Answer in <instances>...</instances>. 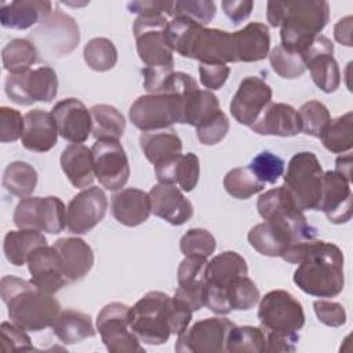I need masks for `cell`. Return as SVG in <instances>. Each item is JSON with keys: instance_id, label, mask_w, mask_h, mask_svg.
<instances>
[{"instance_id": "obj_1", "label": "cell", "mask_w": 353, "mask_h": 353, "mask_svg": "<svg viewBox=\"0 0 353 353\" xmlns=\"http://www.w3.org/2000/svg\"><path fill=\"white\" fill-rule=\"evenodd\" d=\"M296 263L294 283L306 294L317 298H334L345 287L343 254L341 248L324 240H306L288 247L281 256Z\"/></svg>"}, {"instance_id": "obj_2", "label": "cell", "mask_w": 353, "mask_h": 353, "mask_svg": "<svg viewBox=\"0 0 353 353\" xmlns=\"http://www.w3.org/2000/svg\"><path fill=\"white\" fill-rule=\"evenodd\" d=\"M266 18L280 28L281 47L302 54L330 19V6L324 0L269 1Z\"/></svg>"}, {"instance_id": "obj_3", "label": "cell", "mask_w": 353, "mask_h": 353, "mask_svg": "<svg viewBox=\"0 0 353 353\" xmlns=\"http://www.w3.org/2000/svg\"><path fill=\"white\" fill-rule=\"evenodd\" d=\"M0 294L10 320L26 331L39 332L52 327L61 313V305L51 294L17 276L8 274L1 279Z\"/></svg>"}, {"instance_id": "obj_4", "label": "cell", "mask_w": 353, "mask_h": 353, "mask_svg": "<svg viewBox=\"0 0 353 353\" xmlns=\"http://www.w3.org/2000/svg\"><path fill=\"white\" fill-rule=\"evenodd\" d=\"M323 174L321 164L312 152L295 153L288 161L283 186L301 211L319 208Z\"/></svg>"}, {"instance_id": "obj_5", "label": "cell", "mask_w": 353, "mask_h": 353, "mask_svg": "<svg viewBox=\"0 0 353 353\" xmlns=\"http://www.w3.org/2000/svg\"><path fill=\"white\" fill-rule=\"evenodd\" d=\"M258 320L269 334L299 339L298 331L305 324V312L302 303L291 292L273 290L261 298Z\"/></svg>"}, {"instance_id": "obj_6", "label": "cell", "mask_w": 353, "mask_h": 353, "mask_svg": "<svg viewBox=\"0 0 353 353\" xmlns=\"http://www.w3.org/2000/svg\"><path fill=\"white\" fill-rule=\"evenodd\" d=\"M170 298L161 291H149L130 310V327L148 345H163L171 335L168 324Z\"/></svg>"}, {"instance_id": "obj_7", "label": "cell", "mask_w": 353, "mask_h": 353, "mask_svg": "<svg viewBox=\"0 0 353 353\" xmlns=\"http://www.w3.org/2000/svg\"><path fill=\"white\" fill-rule=\"evenodd\" d=\"M186 94V92H185ZM183 94H146L130 106L131 123L143 132L167 130L182 119Z\"/></svg>"}, {"instance_id": "obj_8", "label": "cell", "mask_w": 353, "mask_h": 353, "mask_svg": "<svg viewBox=\"0 0 353 353\" xmlns=\"http://www.w3.org/2000/svg\"><path fill=\"white\" fill-rule=\"evenodd\" d=\"M28 39L40 54L48 58H61L79 46L80 29L74 18L57 8L32 30Z\"/></svg>"}, {"instance_id": "obj_9", "label": "cell", "mask_w": 353, "mask_h": 353, "mask_svg": "<svg viewBox=\"0 0 353 353\" xmlns=\"http://www.w3.org/2000/svg\"><path fill=\"white\" fill-rule=\"evenodd\" d=\"M12 221L19 229L58 234L66 228V208L59 197H25L15 207Z\"/></svg>"}, {"instance_id": "obj_10", "label": "cell", "mask_w": 353, "mask_h": 353, "mask_svg": "<svg viewBox=\"0 0 353 353\" xmlns=\"http://www.w3.org/2000/svg\"><path fill=\"white\" fill-rule=\"evenodd\" d=\"M167 18L159 15H138L134 21L132 32L137 51L146 66H174V51L167 41Z\"/></svg>"}, {"instance_id": "obj_11", "label": "cell", "mask_w": 353, "mask_h": 353, "mask_svg": "<svg viewBox=\"0 0 353 353\" xmlns=\"http://www.w3.org/2000/svg\"><path fill=\"white\" fill-rule=\"evenodd\" d=\"M7 97L17 105L29 106L34 102H51L58 94V76L50 66H40L6 77Z\"/></svg>"}, {"instance_id": "obj_12", "label": "cell", "mask_w": 353, "mask_h": 353, "mask_svg": "<svg viewBox=\"0 0 353 353\" xmlns=\"http://www.w3.org/2000/svg\"><path fill=\"white\" fill-rule=\"evenodd\" d=\"M131 307L121 302L105 305L97 316V330L110 353L145 352L141 341L130 327Z\"/></svg>"}, {"instance_id": "obj_13", "label": "cell", "mask_w": 353, "mask_h": 353, "mask_svg": "<svg viewBox=\"0 0 353 353\" xmlns=\"http://www.w3.org/2000/svg\"><path fill=\"white\" fill-rule=\"evenodd\" d=\"M236 324L225 317H210L194 323L178 335L175 350L181 353H222Z\"/></svg>"}, {"instance_id": "obj_14", "label": "cell", "mask_w": 353, "mask_h": 353, "mask_svg": "<svg viewBox=\"0 0 353 353\" xmlns=\"http://www.w3.org/2000/svg\"><path fill=\"white\" fill-rule=\"evenodd\" d=\"M139 145L145 157L153 164L160 183H172V172L182 154V141L174 130L142 132Z\"/></svg>"}, {"instance_id": "obj_15", "label": "cell", "mask_w": 353, "mask_h": 353, "mask_svg": "<svg viewBox=\"0 0 353 353\" xmlns=\"http://www.w3.org/2000/svg\"><path fill=\"white\" fill-rule=\"evenodd\" d=\"M91 150L99 183L112 192L121 190L130 178V163L121 143L117 139H97Z\"/></svg>"}, {"instance_id": "obj_16", "label": "cell", "mask_w": 353, "mask_h": 353, "mask_svg": "<svg viewBox=\"0 0 353 353\" xmlns=\"http://www.w3.org/2000/svg\"><path fill=\"white\" fill-rule=\"evenodd\" d=\"M256 208L263 221H284L305 240H313L317 237L316 229L307 223L303 211L296 207L283 185L262 193L258 199Z\"/></svg>"}, {"instance_id": "obj_17", "label": "cell", "mask_w": 353, "mask_h": 353, "mask_svg": "<svg viewBox=\"0 0 353 353\" xmlns=\"http://www.w3.org/2000/svg\"><path fill=\"white\" fill-rule=\"evenodd\" d=\"M108 197L98 186L85 188L66 207V228L70 233L84 234L95 228L105 216Z\"/></svg>"}, {"instance_id": "obj_18", "label": "cell", "mask_w": 353, "mask_h": 353, "mask_svg": "<svg viewBox=\"0 0 353 353\" xmlns=\"http://www.w3.org/2000/svg\"><path fill=\"white\" fill-rule=\"evenodd\" d=\"M332 54V41L323 34L316 36L309 47L301 54L306 69L310 72L312 80L327 94L334 92L341 84V72Z\"/></svg>"}, {"instance_id": "obj_19", "label": "cell", "mask_w": 353, "mask_h": 353, "mask_svg": "<svg viewBox=\"0 0 353 353\" xmlns=\"http://www.w3.org/2000/svg\"><path fill=\"white\" fill-rule=\"evenodd\" d=\"M270 102V85L258 76H247L240 81L230 101V113L237 123L251 127Z\"/></svg>"}, {"instance_id": "obj_20", "label": "cell", "mask_w": 353, "mask_h": 353, "mask_svg": "<svg viewBox=\"0 0 353 353\" xmlns=\"http://www.w3.org/2000/svg\"><path fill=\"white\" fill-rule=\"evenodd\" d=\"M185 58H192L200 63L236 62L232 33L219 29L199 26L190 40Z\"/></svg>"}, {"instance_id": "obj_21", "label": "cell", "mask_w": 353, "mask_h": 353, "mask_svg": "<svg viewBox=\"0 0 353 353\" xmlns=\"http://www.w3.org/2000/svg\"><path fill=\"white\" fill-rule=\"evenodd\" d=\"M248 243L265 256H283L295 243L306 241L291 225L284 221H263L248 232Z\"/></svg>"}, {"instance_id": "obj_22", "label": "cell", "mask_w": 353, "mask_h": 353, "mask_svg": "<svg viewBox=\"0 0 353 353\" xmlns=\"http://www.w3.org/2000/svg\"><path fill=\"white\" fill-rule=\"evenodd\" d=\"M350 181L338 171L323 174V189L319 211H323L331 223H346L352 218Z\"/></svg>"}, {"instance_id": "obj_23", "label": "cell", "mask_w": 353, "mask_h": 353, "mask_svg": "<svg viewBox=\"0 0 353 353\" xmlns=\"http://www.w3.org/2000/svg\"><path fill=\"white\" fill-rule=\"evenodd\" d=\"M51 114L63 139L72 143H83L88 139L92 128L91 113L80 99H61L52 106Z\"/></svg>"}, {"instance_id": "obj_24", "label": "cell", "mask_w": 353, "mask_h": 353, "mask_svg": "<svg viewBox=\"0 0 353 353\" xmlns=\"http://www.w3.org/2000/svg\"><path fill=\"white\" fill-rule=\"evenodd\" d=\"M28 269L32 276L30 281L46 294L54 295L68 283L54 245L37 247L28 259Z\"/></svg>"}, {"instance_id": "obj_25", "label": "cell", "mask_w": 353, "mask_h": 353, "mask_svg": "<svg viewBox=\"0 0 353 353\" xmlns=\"http://www.w3.org/2000/svg\"><path fill=\"white\" fill-rule=\"evenodd\" d=\"M207 258L185 256L178 268V288L175 296L196 312L204 306V287L207 283Z\"/></svg>"}, {"instance_id": "obj_26", "label": "cell", "mask_w": 353, "mask_h": 353, "mask_svg": "<svg viewBox=\"0 0 353 353\" xmlns=\"http://www.w3.org/2000/svg\"><path fill=\"white\" fill-rule=\"evenodd\" d=\"M152 214L174 226L183 225L193 215L192 203L183 196L179 188L172 183H157L150 192Z\"/></svg>"}, {"instance_id": "obj_27", "label": "cell", "mask_w": 353, "mask_h": 353, "mask_svg": "<svg viewBox=\"0 0 353 353\" xmlns=\"http://www.w3.org/2000/svg\"><path fill=\"white\" fill-rule=\"evenodd\" d=\"M251 130L259 135L276 137H294L302 132L298 110L283 102H270L251 124Z\"/></svg>"}, {"instance_id": "obj_28", "label": "cell", "mask_w": 353, "mask_h": 353, "mask_svg": "<svg viewBox=\"0 0 353 353\" xmlns=\"http://www.w3.org/2000/svg\"><path fill=\"white\" fill-rule=\"evenodd\" d=\"M21 142L25 149L32 152H48L58 142V128L51 112L43 109L29 110L25 116Z\"/></svg>"}, {"instance_id": "obj_29", "label": "cell", "mask_w": 353, "mask_h": 353, "mask_svg": "<svg viewBox=\"0 0 353 353\" xmlns=\"http://www.w3.org/2000/svg\"><path fill=\"white\" fill-rule=\"evenodd\" d=\"M61 258L63 276L73 283L88 274L94 265L92 248L80 237H62L54 243Z\"/></svg>"}, {"instance_id": "obj_30", "label": "cell", "mask_w": 353, "mask_h": 353, "mask_svg": "<svg viewBox=\"0 0 353 353\" xmlns=\"http://www.w3.org/2000/svg\"><path fill=\"white\" fill-rule=\"evenodd\" d=\"M52 12L51 1L43 0H14L3 1L0 6V22L4 28L25 30L40 25Z\"/></svg>"}, {"instance_id": "obj_31", "label": "cell", "mask_w": 353, "mask_h": 353, "mask_svg": "<svg viewBox=\"0 0 353 353\" xmlns=\"http://www.w3.org/2000/svg\"><path fill=\"white\" fill-rule=\"evenodd\" d=\"M112 214L119 223L128 228L143 223L152 214L149 193L137 188L119 190L112 197Z\"/></svg>"}, {"instance_id": "obj_32", "label": "cell", "mask_w": 353, "mask_h": 353, "mask_svg": "<svg viewBox=\"0 0 353 353\" xmlns=\"http://www.w3.org/2000/svg\"><path fill=\"white\" fill-rule=\"evenodd\" d=\"M236 62H256L269 55V28L262 22H250L243 29L232 33Z\"/></svg>"}, {"instance_id": "obj_33", "label": "cell", "mask_w": 353, "mask_h": 353, "mask_svg": "<svg viewBox=\"0 0 353 353\" xmlns=\"http://www.w3.org/2000/svg\"><path fill=\"white\" fill-rule=\"evenodd\" d=\"M61 167L74 188L85 189L95 179L92 150L83 143H70L62 150Z\"/></svg>"}, {"instance_id": "obj_34", "label": "cell", "mask_w": 353, "mask_h": 353, "mask_svg": "<svg viewBox=\"0 0 353 353\" xmlns=\"http://www.w3.org/2000/svg\"><path fill=\"white\" fill-rule=\"evenodd\" d=\"M247 274V262L236 251H223L207 263V284L223 290L225 292L234 279Z\"/></svg>"}, {"instance_id": "obj_35", "label": "cell", "mask_w": 353, "mask_h": 353, "mask_svg": "<svg viewBox=\"0 0 353 353\" xmlns=\"http://www.w3.org/2000/svg\"><path fill=\"white\" fill-rule=\"evenodd\" d=\"M221 110L219 101L208 90L193 88L182 95V119L181 124L199 127Z\"/></svg>"}, {"instance_id": "obj_36", "label": "cell", "mask_w": 353, "mask_h": 353, "mask_svg": "<svg viewBox=\"0 0 353 353\" xmlns=\"http://www.w3.org/2000/svg\"><path fill=\"white\" fill-rule=\"evenodd\" d=\"M47 244L46 236L39 230L19 229L10 230L4 236L3 251L7 261L14 266H22L28 263L30 254L41 245Z\"/></svg>"}, {"instance_id": "obj_37", "label": "cell", "mask_w": 353, "mask_h": 353, "mask_svg": "<svg viewBox=\"0 0 353 353\" xmlns=\"http://www.w3.org/2000/svg\"><path fill=\"white\" fill-rule=\"evenodd\" d=\"M52 332L65 345H74L95 335L91 317L74 309H66L59 313L52 324Z\"/></svg>"}, {"instance_id": "obj_38", "label": "cell", "mask_w": 353, "mask_h": 353, "mask_svg": "<svg viewBox=\"0 0 353 353\" xmlns=\"http://www.w3.org/2000/svg\"><path fill=\"white\" fill-rule=\"evenodd\" d=\"M92 128L91 132L95 139H117L123 137L125 130V119L120 110L112 105L98 103L90 109Z\"/></svg>"}, {"instance_id": "obj_39", "label": "cell", "mask_w": 353, "mask_h": 353, "mask_svg": "<svg viewBox=\"0 0 353 353\" xmlns=\"http://www.w3.org/2000/svg\"><path fill=\"white\" fill-rule=\"evenodd\" d=\"M39 51L29 39H12L1 50L3 66L10 74H18L30 70L36 63Z\"/></svg>"}, {"instance_id": "obj_40", "label": "cell", "mask_w": 353, "mask_h": 353, "mask_svg": "<svg viewBox=\"0 0 353 353\" xmlns=\"http://www.w3.org/2000/svg\"><path fill=\"white\" fill-rule=\"evenodd\" d=\"M37 185V171L26 161L10 163L3 174V188L12 196L29 197Z\"/></svg>"}, {"instance_id": "obj_41", "label": "cell", "mask_w": 353, "mask_h": 353, "mask_svg": "<svg viewBox=\"0 0 353 353\" xmlns=\"http://www.w3.org/2000/svg\"><path fill=\"white\" fill-rule=\"evenodd\" d=\"M324 148L332 153L349 152L353 146V113L331 119L320 137Z\"/></svg>"}, {"instance_id": "obj_42", "label": "cell", "mask_w": 353, "mask_h": 353, "mask_svg": "<svg viewBox=\"0 0 353 353\" xmlns=\"http://www.w3.org/2000/svg\"><path fill=\"white\" fill-rule=\"evenodd\" d=\"M226 352L261 353L266 352V334L262 327L234 325L226 339Z\"/></svg>"}, {"instance_id": "obj_43", "label": "cell", "mask_w": 353, "mask_h": 353, "mask_svg": "<svg viewBox=\"0 0 353 353\" xmlns=\"http://www.w3.org/2000/svg\"><path fill=\"white\" fill-rule=\"evenodd\" d=\"M225 190L234 199L247 200L265 189V183L256 179L248 167L232 168L223 178Z\"/></svg>"}, {"instance_id": "obj_44", "label": "cell", "mask_w": 353, "mask_h": 353, "mask_svg": "<svg viewBox=\"0 0 353 353\" xmlns=\"http://www.w3.org/2000/svg\"><path fill=\"white\" fill-rule=\"evenodd\" d=\"M83 57L88 68L95 72H108L117 63V50L106 37L91 39L84 47Z\"/></svg>"}, {"instance_id": "obj_45", "label": "cell", "mask_w": 353, "mask_h": 353, "mask_svg": "<svg viewBox=\"0 0 353 353\" xmlns=\"http://www.w3.org/2000/svg\"><path fill=\"white\" fill-rule=\"evenodd\" d=\"M299 120H301V128L302 132L314 138H320L327 128L331 114L328 108L316 99L305 102L299 110Z\"/></svg>"}, {"instance_id": "obj_46", "label": "cell", "mask_w": 353, "mask_h": 353, "mask_svg": "<svg viewBox=\"0 0 353 353\" xmlns=\"http://www.w3.org/2000/svg\"><path fill=\"white\" fill-rule=\"evenodd\" d=\"M226 295L232 310H250L261 299L256 284L248 276L234 279L226 288Z\"/></svg>"}, {"instance_id": "obj_47", "label": "cell", "mask_w": 353, "mask_h": 353, "mask_svg": "<svg viewBox=\"0 0 353 353\" xmlns=\"http://www.w3.org/2000/svg\"><path fill=\"white\" fill-rule=\"evenodd\" d=\"M272 69L283 79H298L306 72V65L299 52L288 51L281 46L274 47L269 54Z\"/></svg>"}, {"instance_id": "obj_48", "label": "cell", "mask_w": 353, "mask_h": 353, "mask_svg": "<svg viewBox=\"0 0 353 353\" xmlns=\"http://www.w3.org/2000/svg\"><path fill=\"white\" fill-rule=\"evenodd\" d=\"M216 6L211 0H175L171 1L170 17H188L204 26L215 17Z\"/></svg>"}, {"instance_id": "obj_49", "label": "cell", "mask_w": 353, "mask_h": 353, "mask_svg": "<svg viewBox=\"0 0 353 353\" xmlns=\"http://www.w3.org/2000/svg\"><path fill=\"white\" fill-rule=\"evenodd\" d=\"M216 247L215 237L205 229H189L179 241L181 252L185 256H203L208 258Z\"/></svg>"}, {"instance_id": "obj_50", "label": "cell", "mask_w": 353, "mask_h": 353, "mask_svg": "<svg viewBox=\"0 0 353 353\" xmlns=\"http://www.w3.org/2000/svg\"><path fill=\"white\" fill-rule=\"evenodd\" d=\"M248 168L262 183H276L284 172V161L272 152H261L256 154Z\"/></svg>"}, {"instance_id": "obj_51", "label": "cell", "mask_w": 353, "mask_h": 353, "mask_svg": "<svg viewBox=\"0 0 353 353\" xmlns=\"http://www.w3.org/2000/svg\"><path fill=\"white\" fill-rule=\"evenodd\" d=\"M200 176V161L194 153L181 154L178 159L174 172H172V182L176 183L183 192H192Z\"/></svg>"}, {"instance_id": "obj_52", "label": "cell", "mask_w": 353, "mask_h": 353, "mask_svg": "<svg viewBox=\"0 0 353 353\" xmlns=\"http://www.w3.org/2000/svg\"><path fill=\"white\" fill-rule=\"evenodd\" d=\"M25 331L26 330L21 328L19 325L14 324L12 321L1 323V325H0L1 350L4 353L34 350V346L32 345V341Z\"/></svg>"}, {"instance_id": "obj_53", "label": "cell", "mask_w": 353, "mask_h": 353, "mask_svg": "<svg viewBox=\"0 0 353 353\" xmlns=\"http://www.w3.org/2000/svg\"><path fill=\"white\" fill-rule=\"evenodd\" d=\"M229 131V119L219 110L205 123L196 127V137L203 145H215L221 142Z\"/></svg>"}, {"instance_id": "obj_54", "label": "cell", "mask_w": 353, "mask_h": 353, "mask_svg": "<svg viewBox=\"0 0 353 353\" xmlns=\"http://www.w3.org/2000/svg\"><path fill=\"white\" fill-rule=\"evenodd\" d=\"M25 120L22 114L12 108H0V141L3 143L14 142L22 137Z\"/></svg>"}, {"instance_id": "obj_55", "label": "cell", "mask_w": 353, "mask_h": 353, "mask_svg": "<svg viewBox=\"0 0 353 353\" xmlns=\"http://www.w3.org/2000/svg\"><path fill=\"white\" fill-rule=\"evenodd\" d=\"M313 309L320 323L328 327H341L346 323V312L339 302L325 299L314 301Z\"/></svg>"}, {"instance_id": "obj_56", "label": "cell", "mask_w": 353, "mask_h": 353, "mask_svg": "<svg viewBox=\"0 0 353 353\" xmlns=\"http://www.w3.org/2000/svg\"><path fill=\"white\" fill-rule=\"evenodd\" d=\"M193 310L185 303L182 299L176 298L175 295L170 298L168 302V324L171 334L181 335L189 325L192 320Z\"/></svg>"}, {"instance_id": "obj_57", "label": "cell", "mask_w": 353, "mask_h": 353, "mask_svg": "<svg viewBox=\"0 0 353 353\" xmlns=\"http://www.w3.org/2000/svg\"><path fill=\"white\" fill-rule=\"evenodd\" d=\"M230 68L225 63H200L199 76L200 83L208 88V91L219 90L228 80Z\"/></svg>"}, {"instance_id": "obj_58", "label": "cell", "mask_w": 353, "mask_h": 353, "mask_svg": "<svg viewBox=\"0 0 353 353\" xmlns=\"http://www.w3.org/2000/svg\"><path fill=\"white\" fill-rule=\"evenodd\" d=\"M174 72V66H146L142 69L143 88L148 94H161L168 76Z\"/></svg>"}, {"instance_id": "obj_59", "label": "cell", "mask_w": 353, "mask_h": 353, "mask_svg": "<svg viewBox=\"0 0 353 353\" xmlns=\"http://www.w3.org/2000/svg\"><path fill=\"white\" fill-rule=\"evenodd\" d=\"M127 8L132 14L138 15H159L164 12L168 15L171 10V1L161 0H143V1H131L127 4Z\"/></svg>"}, {"instance_id": "obj_60", "label": "cell", "mask_w": 353, "mask_h": 353, "mask_svg": "<svg viewBox=\"0 0 353 353\" xmlns=\"http://www.w3.org/2000/svg\"><path fill=\"white\" fill-rule=\"evenodd\" d=\"M222 8H223L226 17L234 25H237V23L245 21L251 15V11L254 8V1H251V0H239V1L223 0Z\"/></svg>"}, {"instance_id": "obj_61", "label": "cell", "mask_w": 353, "mask_h": 353, "mask_svg": "<svg viewBox=\"0 0 353 353\" xmlns=\"http://www.w3.org/2000/svg\"><path fill=\"white\" fill-rule=\"evenodd\" d=\"M352 17L347 15L338 21V23L334 28V36L335 40L343 46L352 47Z\"/></svg>"}, {"instance_id": "obj_62", "label": "cell", "mask_w": 353, "mask_h": 353, "mask_svg": "<svg viewBox=\"0 0 353 353\" xmlns=\"http://www.w3.org/2000/svg\"><path fill=\"white\" fill-rule=\"evenodd\" d=\"M335 171L342 174L346 179L352 181V156H339L335 161Z\"/></svg>"}]
</instances>
